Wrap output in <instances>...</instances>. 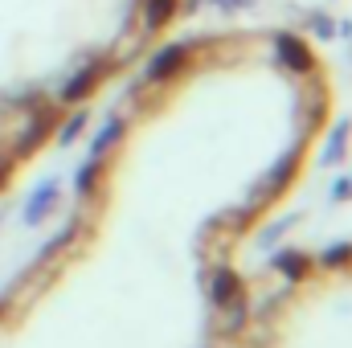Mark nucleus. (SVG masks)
<instances>
[{"label": "nucleus", "mask_w": 352, "mask_h": 348, "mask_svg": "<svg viewBox=\"0 0 352 348\" xmlns=\"http://www.w3.org/2000/svg\"><path fill=\"white\" fill-rule=\"evenodd\" d=\"M188 0H0V107L74 140L87 102L168 45Z\"/></svg>", "instance_id": "f257e3e1"}, {"label": "nucleus", "mask_w": 352, "mask_h": 348, "mask_svg": "<svg viewBox=\"0 0 352 348\" xmlns=\"http://www.w3.org/2000/svg\"><path fill=\"white\" fill-rule=\"evenodd\" d=\"M0 320H4V299H0Z\"/></svg>", "instance_id": "f03ea898"}]
</instances>
